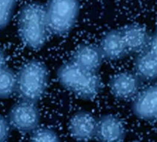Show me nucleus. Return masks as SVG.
Returning a JSON list of instances; mask_svg holds the SVG:
<instances>
[{
  "label": "nucleus",
  "instance_id": "nucleus-1",
  "mask_svg": "<svg viewBox=\"0 0 157 142\" xmlns=\"http://www.w3.org/2000/svg\"><path fill=\"white\" fill-rule=\"evenodd\" d=\"M56 76L62 87L84 101L94 99L102 89L97 73L86 70L72 61L61 65Z\"/></svg>",
  "mask_w": 157,
  "mask_h": 142
},
{
  "label": "nucleus",
  "instance_id": "nucleus-2",
  "mask_svg": "<svg viewBox=\"0 0 157 142\" xmlns=\"http://www.w3.org/2000/svg\"><path fill=\"white\" fill-rule=\"evenodd\" d=\"M18 32L22 43L29 49H42L46 43L49 32L45 7L37 2L23 7L18 16Z\"/></svg>",
  "mask_w": 157,
  "mask_h": 142
},
{
  "label": "nucleus",
  "instance_id": "nucleus-3",
  "mask_svg": "<svg viewBox=\"0 0 157 142\" xmlns=\"http://www.w3.org/2000/svg\"><path fill=\"white\" fill-rule=\"evenodd\" d=\"M17 76L16 93L21 100L37 103L48 86V70L45 63L32 59L22 65Z\"/></svg>",
  "mask_w": 157,
  "mask_h": 142
},
{
  "label": "nucleus",
  "instance_id": "nucleus-4",
  "mask_svg": "<svg viewBox=\"0 0 157 142\" xmlns=\"http://www.w3.org/2000/svg\"><path fill=\"white\" fill-rule=\"evenodd\" d=\"M79 11L78 0H49L45 7L49 32L56 36L68 34L77 22Z\"/></svg>",
  "mask_w": 157,
  "mask_h": 142
},
{
  "label": "nucleus",
  "instance_id": "nucleus-5",
  "mask_svg": "<svg viewBox=\"0 0 157 142\" xmlns=\"http://www.w3.org/2000/svg\"><path fill=\"white\" fill-rule=\"evenodd\" d=\"M7 120L13 129L24 133H32L39 127L40 122L37 103L21 100L10 109Z\"/></svg>",
  "mask_w": 157,
  "mask_h": 142
},
{
  "label": "nucleus",
  "instance_id": "nucleus-6",
  "mask_svg": "<svg viewBox=\"0 0 157 142\" xmlns=\"http://www.w3.org/2000/svg\"><path fill=\"white\" fill-rule=\"evenodd\" d=\"M97 120L87 111L75 113L69 122V131L72 139L78 141H88L96 136Z\"/></svg>",
  "mask_w": 157,
  "mask_h": 142
},
{
  "label": "nucleus",
  "instance_id": "nucleus-7",
  "mask_svg": "<svg viewBox=\"0 0 157 142\" xmlns=\"http://www.w3.org/2000/svg\"><path fill=\"white\" fill-rule=\"evenodd\" d=\"M142 79L137 74L129 72L121 73L112 78L110 89L112 95L119 100L132 99L137 95Z\"/></svg>",
  "mask_w": 157,
  "mask_h": 142
},
{
  "label": "nucleus",
  "instance_id": "nucleus-8",
  "mask_svg": "<svg viewBox=\"0 0 157 142\" xmlns=\"http://www.w3.org/2000/svg\"><path fill=\"white\" fill-rule=\"evenodd\" d=\"M126 136L125 128L119 118L112 114H105L97 120L96 136L104 142L123 141Z\"/></svg>",
  "mask_w": 157,
  "mask_h": 142
},
{
  "label": "nucleus",
  "instance_id": "nucleus-9",
  "mask_svg": "<svg viewBox=\"0 0 157 142\" xmlns=\"http://www.w3.org/2000/svg\"><path fill=\"white\" fill-rule=\"evenodd\" d=\"M132 111L137 117L142 120L157 119V85L149 87L136 95Z\"/></svg>",
  "mask_w": 157,
  "mask_h": 142
},
{
  "label": "nucleus",
  "instance_id": "nucleus-10",
  "mask_svg": "<svg viewBox=\"0 0 157 142\" xmlns=\"http://www.w3.org/2000/svg\"><path fill=\"white\" fill-rule=\"evenodd\" d=\"M129 54L143 52L148 49L151 37L140 25L130 24L120 30Z\"/></svg>",
  "mask_w": 157,
  "mask_h": 142
},
{
  "label": "nucleus",
  "instance_id": "nucleus-11",
  "mask_svg": "<svg viewBox=\"0 0 157 142\" xmlns=\"http://www.w3.org/2000/svg\"><path fill=\"white\" fill-rule=\"evenodd\" d=\"M104 59L99 47L89 44L78 46L72 53L70 61L86 70L97 73Z\"/></svg>",
  "mask_w": 157,
  "mask_h": 142
},
{
  "label": "nucleus",
  "instance_id": "nucleus-12",
  "mask_svg": "<svg viewBox=\"0 0 157 142\" xmlns=\"http://www.w3.org/2000/svg\"><path fill=\"white\" fill-rule=\"evenodd\" d=\"M99 49L104 59L108 60H118L129 54L120 30H113L107 32L101 40Z\"/></svg>",
  "mask_w": 157,
  "mask_h": 142
},
{
  "label": "nucleus",
  "instance_id": "nucleus-13",
  "mask_svg": "<svg viewBox=\"0 0 157 142\" xmlns=\"http://www.w3.org/2000/svg\"><path fill=\"white\" fill-rule=\"evenodd\" d=\"M135 73L142 80L157 78V62L148 49L139 53L135 61Z\"/></svg>",
  "mask_w": 157,
  "mask_h": 142
},
{
  "label": "nucleus",
  "instance_id": "nucleus-14",
  "mask_svg": "<svg viewBox=\"0 0 157 142\" xmlns=\"http://www.w3.org/2000/svg\"><path fill=\"white\" fill-rule=\"evenodd\" d=\"M16 73L9 67L0 69V100L7 99L16 91Z\"/></svg>",
  "mask_w": 157,
  "mask_h": 142
},
{
  "label": "nucleus",
  "instance_id": "nucleus-15",
  "mask_svg": "<svg viewBox=\"0 0 157 142\" xmlns=\"http://www.w3.org/2000/svg\"><path fill=\"white\" fill-rule=\"evenodd\" d=\"M30 141L37 142H57L60 138L54 130L48 128H39L31 133Z\"/></svg>",
  "mask_w": 157,
  "mask_h": 142
},
{
  "label": "nucleus",
  "instance_id": "nucleus-16",
  "mask_svg": "<svg viewBox=\"0 0 157 142\" xmlns=\"http://www.w3.org/2000/svg\"><path fill=\"white\" fill-rule=\"evenodd\" d=\"M18 0H0V30L10 22Z\"/></svg>",
  "mask_w": 157,
  "mask_h": 142
},
{
  "label": "nucleus",
  "instance_id": "nucleus-17",
  "mask_svg": "<svg viewBox=\"0 0 157 142\" xmlns=\"http://www.w3.org/2000/svg\"><path fill=\"white\" fill-rule=\"evenodd\" d=\"M10 125L8 120L2 115H0V142L7 141L10 136Z\"/></svg>",
  "mask_w": 157,
  "mask_h": 142
},
{
  "label": "nucleus",
  "instance_id": "nucleus-18",
  "mask_svg": "<svg viewBox=\"0 0 157 142\" xmlns=\"http://www.w3.org/2000/svg\"><path fill=\"white\" fill-rule=\"evenodd\" d=\"M147 49L152 53V55L154 56L157 62V33L151 37L150 43H149V45Z\"/></svg>",
  "mask_w": 157,
  "mask_h": 142
},
{
  "label": "nucleus",
  "instance_id": "nucleus-19",
  "mask_svg": "<svg viewBox=\"0 0 157 142\" xmlns=\"http://www.w3.org/2000/svg\"><path fill=\"white\" fill-rule=\"evenodd\" d=\"M7 66V57L4 50L0 47V69Z\"/></svg>",
  "mask_w": 157,
  "mask_h": 142
}]
</instances>
